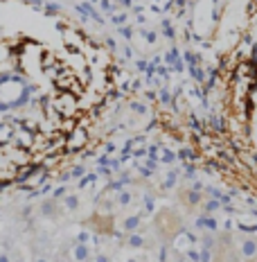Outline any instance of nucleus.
<instances>
[{
    "instance_id": "nucleus-1",
    "label": "nucleus",
    "mask_w": 257,
    "mask_h": 262,
    "mask_svg": "<svg viewBox=\"0 0 257 262\" xmlns=\"http://www.w3.org/2000/svg\"><path fill=\"white\" fill-rule=\"evenodd\" d=\"M73 258H75V262H88L90 253H88V249H86L84 244H79V247L73 251Z\"/></svg>"
},
{
    "instance_id": "nucleus-2",
    "label": "nucleus",
    "mask_w": 257,
    "mask_h": 262,
    "mask_svg": "<svg viewBox=\"0 0 257 262\" xmlns=\"http://www.w3.org/2000/svg\"><path fill=\"white\" fill-rule=\"evenodd\" d=\"M131 247H142V239L140 237H131Z\"/></svg>"
},
{
    "instance_id": "nucleus-3",
    "label": "nucleus",
    "mask_w": 257,
    "mask_h": 262,
    "mask_svg": "<svg viewBox=\"0 0 257 262\" xmlns=\"http://www.w3.org/2000/svg\"><path fill=\"white\" fill-rule=\"evenodd\" d=\"M95 262H111V258H108V255H97Z\"/></svg>"
},
{
    "instance_id": "nucleus-4",
    "label": "nucleus",
    "mask_w": 257,
    "mask_h": 262,
    "mask_svg": "<svg viewBox=\"0 0 257 262\" xmlns=\"http://www.w3.org/2000/svg\"><path fill=\"white\" fill-rule=\"evenodd\" d=\"M0 262H9V258L7 255H0Z\"/></svg>"
},
{
    "instance_id": "nucleus-5",
    "label": "nucleus",
    "mask_w": 257,
    "mask_h": 262,
    "mask_svg": "<svg viewBox=\"0 0 257 262\" xmlns=\"http://www.w3.org/2000/svg\"><path fill=\"white\" fill-rule=\"evenodd\" d=\"M36 262H48V260H45V258H39V260H36Z\"/></svg>"
},
{
    "instance_id": "nucleus-6",
    "label": "nucleus",
    "mask_w": 257,
    "mask_h": 262,
    "mask_svg": "<svg viewBox=\"0 0 257 262\" xmlns=\"http://www.w3.org/2000/svg\"><path fill=\"white\" fill-rule=\"evenodd\" d=\"M129 262H138V258H131V260H129Z\"/></svg>"
}]
</instances>
